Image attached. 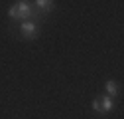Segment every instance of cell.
<instances>
[{
  "instance_id": "obj_1",
  "label": "cell",
  "mask_w": 124,
  "mask_h": 119,
  "mask_svg": "<svg viewBox=\"0 0 124 119\" xmlns=\"http://www.w3.org/2000/svg\"><path fill=\"white\" fill-rule=\"evenodd\" d=\"M8 14H10V18H14V20H24V22H28L30 18L34 16V6L30 4V2H26V0H20V2H16L10 10H8ZM36 18V16H34Z\"/></svg>"
},
{
  "instance_id": "obj_2",
  "label": "cell",
  "mask_w": 124,
  "mask_h": 119,
  "mask_svg": "<svg viewBox=\"0 0 124 119\" xmlns=\"http://www.w3.org/2000/svg\"><path fill=\"white\" fill-rule=\"evenodd\" d=\"M93 109L99 111V113H108V111H112V109H114V99H112V97H108V95L99 97V99L93 101Z\"/></svg>"
},
{
  "instance_id": "obj_3",
  "label": "cell",
  "mask_w": 124,
  "mask_h": 119,
  "mask_svg": "<svg viewBox=\"0 0 124 119\" xmlns=\"http://www.w3.org/2000/svg\"><path fill=\"white\" fill-rule=\"evenodd\" d=\"M20 32H22V36H24V38H28V40H36V38H38V34H39V28H38V24H36V22L28 20V22H22Z\"/></svg>"
},
{
  "instance_id": "obj_4",
  "label": "cell",
  "mask_w": 124,
  "mask_h": 119,
  "mask_svg": "<svg viewBox=\"0 0 124 119\" xmlns=\"http://www.w3.org/2000/svg\"><path fill=\"white\" fill-rule=\"evenodd\" d=\"M34 8H36V14L39 16V14L51 12L55 8V2H51V0H38V2H34Z\"/></svg>"
},
{
  "instance_id": "obj_5",
  "label": "cell",
  "mask_w": 124,
  "mask_h": 119,
  "mask_svg": "<svg viewBox=\"0 0 124 119\" xmlns=\"http://www.w3.org/2000/svg\"><path fill=\"white\" fill-rule=\"evenodd\" d=\"M106 91H108V97H116L118 95V85H116V81H106Z\"/></svg>"
}]
</instances>
